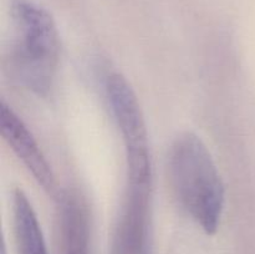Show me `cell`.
Masks as SVG:
<instances>
[{
  "label": "cell",
  "mask_w": 255,
  "mask_h": 254,
  "mask_svg": "<svg viewBox=\"0 0 255 254\" xmlns=\"http://www.w3.org/2000/svg\"><path fill=\"white\" fill-rule=\"evenodd\" d=\"M14 27L7 54L12 79L37 96H47L54 86L60 60V34L46 9L31 0H14Z\"/></svg>",
  "instance_id": "2"
},
{
  "label": "cell",
  "mask_w": 255,
  "mask_h": 254,
  "mask_svg": "<svg viewBox=\"0 0 255 254\" xmlns=\"http://www.w3.org/2000/svg\"><path fill=\"white\" fill-rule=\"evenodd\" d=\"M1 254H5V249H2V253Z\"/></svg>",
  "instance_id": "6"
},
{
  "label": "cell",
  "mask_w": 255,
  "mask_h": 254,
  "mask_svg": "<svg viewBox=\"0 0 255 254\" xmlns=\"http://www.w3.org/2000/svg\"><path fill=\"white\" fill-rule=\"evenodd\" d=\"M11 206L15 239L19 254H47L41 226L31 202L22 189H15Z\"/></svg>",
  "instance_id": "5"
},
{
  "label": "cell",
  "mask_w": 255,
  "mask_h": 254,
  "mask_svg": "<svg viewBox=\"0 0 255 254\" xmlns=\"http://www.w3.org/2000/svg\"><path fill=\"white\" fill-rule=\"evenodd\" d=\"M0 128L5 142L26 167L29 173H31L37 184L52 198H59V187L51 164L31 131L16 112L4 101L0 109Z\"/></svg>",
  "instance_id": "4"
},
{
  "label": "cell",
  "mask_w": 255,
  "mask_h": 254,
  "mask_svg": "<svg viewBox=\"0 0 255 254\" xmlns=\"http://www.w3.org/2000/svg\"><path fill=\"white\" fill-rule=\"evenodd\" d=\"M168 172L182 209L207 234L216 233L226 206V187L201 137L184 132L174 139L168 154Z\"/></svg>",
  "instance_id": "1"
},
{
  "label": "cell",
  "mask_w": 255,
  "mask_h": 254,
  "mask_svg": "<svg viewBox=\"0 0 255 254\" xmlns=\"http://www.w3.org/2000/svg\"><path fill=\"white\" fill-rule=\"evenodd\" d=\"M152 187L126 184L112 236L111 254H148Z\"/></svg>",
  "instance_id": "3"
}]
</instances>
